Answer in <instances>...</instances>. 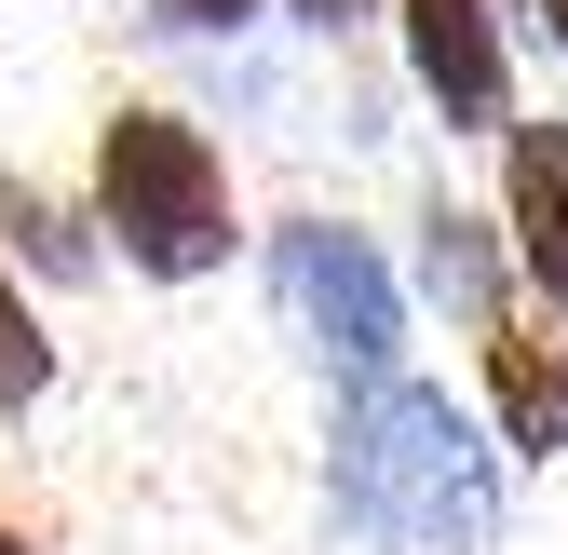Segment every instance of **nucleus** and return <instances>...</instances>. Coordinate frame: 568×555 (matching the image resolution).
Masks as SVG:
<instances>
[{
	"mask_svg": "<svg viewBox=\"0 0 568 555\" xmlns=\"http://www.w3.org/2000/svg\"><path fill=\"white\" fill-rule=\"evenodd\" d=\"M284 14H298V28H325V41H338V28H366V0H284Z\"/></svg>",
	"mask_w": 568,
	"mask_h": 555,
	"instance_id": "11",
	"label": "nucleus"
},
{
	"mask_svg": "<svg viewBox=\"0 0 568 555\" xmlns=\"http://www.w3.org/2000/svg\"><path fill=\"white\" fill-rule=\"evenodd\" d=\"M0 244H14L28 271H54V285H82V271H95V244L68 231V218H54V203H41L28 176H0Z\"/></svg>",
	"mask_w": 568,
	"mask_h": 555,
	"instance_id": "8",
	"label": "nucleus"
},
{
	"mask_svg": "<svg viewBox=\"0 0 568 555\" xmlns=\"http://www.w3.org/2000/svg\"><path fill=\"white\" fill-rule=\"evenodd\" d=\"M95 231H122V258L150 285H203L231 258V163L190 109H109L95 122Z\"/></svg>",
	"mask_w": 568,
	"mask_h": 555,
	"instance_id": "2",
	"label": "nucleus"
},
{
	"mask_svg": "<svg viewBox=\"0 0 568 555\" xmlns=\"http://www.w3.org/2000/svg\"><path fill=\"white\" fill-rule=\"evenodd\" d=\"M150 14H163V28H190V41H231L257 0H150Z\"/></svg>",
	"mask_w": 568,
	"mask_h": 555,
	"instance_id": "10",
	"label": "nucleus"
},
{
	"mask_svg": "<svg viewBox=\"0 0 568 555\" xmlns=\"http://www.w3.org/2000/svg\"><path fill=\"white\" fill-rule=\"evenodd\" d=\"M501 231H515V285L568 325V122L501 135Z\"/></svg>",
	"mask_w": 568,
	"mask_h": 555,
	"instance_id": "5",
	"label": "nucleus"
},
{
	"mask_svg": "<svg viewBox=\"0 0 568 555\" xmlns=\"http://www.w3.org/2000/svg\"><path fill=\"white\" fill-rule=\"evenodd\" d=\"M541 41H555V54H568V0H541Z\"/></svg>",
	"mask_w": 568,
	"mask_h": 555,
	"instance_id": "12",
	"label": "nucleus"
},
{
	"mask_svg": "<svg viewBox=\"0 0 568 555\" xmlns=\"http://www.w3.org/2000/svg\"><path fill=\"white\" fill-rule=\"evenodd\" d=\"M487 393H501L515 461H555L568 447V353H555V325H501V339H487Z\"/></svg>",
	"mask_w": 568,
	"mask_h": 555,
	"instance_id": "6",
	"label": "nucleus"
},
{
	"mask_svg": "<svg viewBox=\"0 0 568 555\" xmlns=\"http://www.w3.org/2000/svg\"><path fill=\"white\" fill-rule=\"evenodd\" d=\"M393 28H406V82L434 95L447 135H515V54L487 0H393Z\"/></svg>",
	"mask_w": 568,
	"mask_h": 555,
	"instance_id": "4",
	"label": "nucleus"
},
{
	"mask_svg": "<svg viewBox=\"0 0 568 555\" xmlns=\"http://www.w3.org/2000/svg\"><path fill=\"white\" fill-rule=\"evenodd\" d=\"M0 555H28V542H14V528H0Z\"/></svg>",
	"mask_w": 568,
	"mask_h": 555,
	"instance_id": "13",
	"label": "nucleus"
},
{
	"mask_svg": "<svg viewBox=\"0 0 568 555\" xmlns=\"http://www.w3.org/2000/svg\"><path fill=\"white\" fill-rule=\"evenodd\" d=\"M271 299H284V325H298L338 380H393V366H406V285H393V258H379L366 231L284 218V231H271Z\"/></svg>",
	"mask_w": 568,
	"mask_h": 555,
	"instance_id": "3",
	"label": "nucleus"
},
{
	"mask_svg": "<svg viewBox=\"0 0 568 555\" xmlns=\"http://www.w3.org/2000/svg\"><path fill=\"white\" fill-rule=\"evenodd\" d=\"M54 393V339H41V312L14 299V271H0V406H41Z\"/></svg>",
	"mask_w": 568,
	"mask_h": 555,
	"instance_id": "9",
	"label": "nucleus"
},
{
	"mask_svg": "<svg viewBox=\"0 0 568 555\" xmlns=\"http://www.w3.org/2000/svg\"><path fill=\"white\" fill-rule=\"evenodd\" d=\"M419 285H434L474 339L515 325V299H501V244H487V218H460V203H434V218H419Z\"/></svg>",
	"mask_w": 568,
	"mask_h": 555,
	"instance_id": "7",
	"label": "nucleus"
},
{
	"mask_svg": "<svg viewBox=\"0 0 568 555\" xmlns=\"http://www.w3.org/2000/svg\"><path fill=\"white\" fill-rule=\"evenodd\" d=\"M325 502L366 555H487L501 542V447L474 434V406L434 380H352L325 421Z\"/></svg>",
	"mask_w": 568,
	"mask_h": 555,
	"instance_id": "1",
	"label": "nucleus"
}]
</instances>
